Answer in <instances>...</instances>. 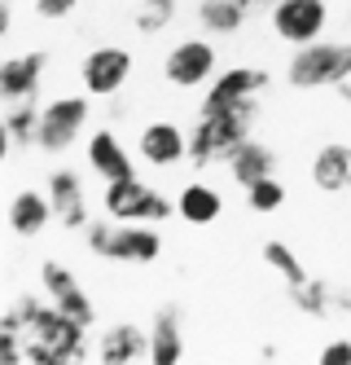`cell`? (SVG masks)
Listing matches in <instances>:
<instances>
[{"mask_svg": "<svg viewBox=\"0 0 351 365\" xmlns=\"http://www.w3.org/2000/svg\"><path fill=\"white\" fill-rule=\"evenodd\" d=\"M251 5H255V0H202V5H198V22L211 36H233V31L246 27Z\"/></svg>", "mask_w": 351, "mask_h": 365, "instance_id": "cell-21", "label": "cell"}, {"mask_svg": "<svg viewBox=\"0 0 351 365\" xmlns=\"http://www.w3.org/2000/svg\"><path fill=\"white\" fill-rule=\"evenodd\" d=\"M330 22V5L325 0H277L273 5V31L290 44H312L320 40Z\"/></svg>", "mask_w": 351, "mask_h": 365, "instance_id": "cell-10", "label": "cell"}, {"mask_svg": "<svg viewBox=\"0 0 351 365\" xmlns=\"http://www.w3.org/2000/svg\"><path fill=\"white\" fill-rule=\"evenodd\" d=\"M246 202H251V212L268 216V212H277V207L285 202V185L277 176H263V180H255V185L246 190Z\"/></svg>", "mask_w": 351, "mask_h": 365, "instance_id": "cell-26", "label": "cell"}, {"mask_svg": "<svg viewBox=\"0 0 351 365\" xmlns=\"http://www.w3.org/2000/svg\"><path fill=\"white\" fill-rule=\"evenodd\" d=\"M263 264H268V269H277L285 286H299V282H308V269L299 264V255H294V247H290V242H281V238H268V242H263Z\"/></svg>", "mask_w": 351, "mask_h": 365, "instance_id": "cell-24", "label": "cell"}, {"mask_svg": "<svg viewBox=\"0 0 351 365\" xmlns=\"http://www.w3.org/2000/svg\"><path fill=\"white\" fill-rule=\"evenodd\" d=\"M273 5H277V0H273Z\"/></svg>", "mask_w": 351, "mask_h": 365, "instance_id": "cell-30", "label": "cell"}, {"mask_svg": "<svg viewBox=\"0 0 351 365\" xmlns=\"http://www.w3.org/2000/svg\"><path fill=\"white\" fill-rule=\"evenodd\" d=\"M22 317V344H26V361L36 365H62V361H84L88 356V326L75 322L70 312H62L53 299H36L22 295L18 304Z\"/></svg>", "mask_w": 351, "mask_h": 365, "instance_id": "cell-1", "label": "cell"}, {"mask_svg": "<svg viewBox=\"0 0 351 365\" xmlns=\"http://www.w3.org/2000/svg\"><path fill=\"white\" fill-rule=\"evenodd\" d=\"M215 66H220V58H215V48L206 40H180L163 58V80L172 88H202L215 75Z\"/></svg>", "mask_w": 351, "mask_h": 365, "instance_id": "cell-11", "label": "cell"}, {"mask_svg": "<svg viewBox=\"0 0 351 365\" xmlns=\"http://www.w3.org/2000/svg\"><path fill=\"white\" fill-rule=\"evenodd\" d=\"M53 220V202L48 194H36V190H18L9 198V229L18 238H40Z\"/></svg>", "mask_w": 351, "mask_h": 365, "instance_id": "cell-19", "label": "cell"}, {"mask_svg": "<svg viewBox=\"0 0 351 365\" xmlns=\"http://www.w3.org/2000/svg\"><path fill=\"white\" fill-rule=\"evenodd\" d=\"M44 194L53 202V220H58L62 229H88V198H84V180H79V172L53 168Z\"/></svg>", "mask_w": 351, "mask_h": 365, "instance_id": "cell-12", "label": "cell"}, {"mask_svg": "<svg viewBox=\"0 0 351 365\" xmlns=\"http://www.w3.org/2000/svg\"><path fill=\"white\" fill-rule=\"evenodd\" d=\"M312 185L320 194L351 190V145L347 141H330V145L316 150V159H312Z\"/></svg>", "mask_w": 351, "mask_h": 365, "instance_id": "cell-17", "label": "cell"}, {"mask_svg": "<svg viewBox=\"0 0 351 365\" xmlns=\"http://www.w3.org/2000/svg\"><path fill=\"white\" fill-rule=\"evenodd\" d=\"M172 212H176V202H167L141 176L105 180V216L110 220H167Z\"/></svg>", "mask_w": 351, "mask_h": 365, "instance_id": "cell-5", "label": "cell"}, {"mask_svg": "<svg viewBox=\"0 0 351 365\" xmlns=\"http://www.w3.org/2000/svg\"><path fill=\"white\" fill-rule=\"evenodd\" d=\"M150 361L154 365H176L184 361V334H180V308L163 304L154 312V326H150Z\"/></svg>", "mask_w": 351, "mask_h": 365, "instance_id": "cell-18", "label": "cell"}, {"mask_svg": "<svg viewBox=\"0 0 351 365\" xmlns=\"http://www.w3.org/2000/svg\"><path fill=\"white\" fill-rule=\"evenodd\" d=\"M84 154H88V168H93L101 180L137 176V168H132V154L123 150V141L110 133V128H97V133L88 137V145H84Z\"/></svg>", "mask_w": 351, "mask_h": 365, "instance_id": "cell-15", "label": "cell"}, {"mask_svg": "<svg viewBox=\"0 0 351 365\" xmlns=\"http://www.w3.org/2000/svg\"><path fill=\"white\" fill-rule=\"evenodd\" d=\"M97 356L105 365H127V361H141L150 356V330H141L137 322H115L97 339Z\"/></svg>", "mask_w": 351, "mask_h": 365, "instance_id": "cell-16", "label": "cell"}, {"mask_svg": "<svg viewBox=\"0 0 351 365\" xmlns=\"http://www.w3.org/2000/svg\"><path fill=\"white\" fill-rule=\"evenodd\" d=\"M320 361L325 365H351V339H334V344L320 348Z\"/></svg>", "mask_w": 351, "mask_h": 365, "instance_id": "cell-28", "label": "cell"}, {"mask_svg": "<svg viewBox=\"0 0 351 365\" xmlns=\"http://www.w3.org/2000/svg\"><path fill=\"white\" fill-rule=\"evenodd\" d=\"M75 5H79V0H36V14L44 22H58V18H70Z\"/></svg>", "mask_w": 351, "mask_h": 365, "instance_id": "cell-27", "label": "cell"}, {"mask_svg": "<svg viewBox=\"0 0 351 365\" xmlns=\"http://www.w3.org/2000/svg\"><path fill=\"white\" fill-rule=\"evenodd\" d=\"M251 119L255 106H233V110H198V123L189 133V163L211 168V163H229L237 145L251 137Z\"/></svg>", "mask_w": 351, "mask_h": 365, "instance_id": "cell-2", "label": "cell"}, {"mask_svg": "<svg viewBox=\"0 0 351 365\" xmlns=\"http://www.w3.org/2000/svg\"><path fill=\"white\" fill-rule=\"evenodd\" d=\"M9 27H14V5L5 0V5H0V36H9Z\"/></svg>", "mask_w": 351, "mask_h": 365, "instance_id": "cell-29", "label": "cell"}, {"mask_svg": "<svg viewBox=\"0 0 351 365\" xmlns=\"http://www.w3.org/2000/svg\"><path fill=\"white\" fill-rule=\"evenodd\" d=\"M172 18H176V0H141V5H137V18H132V22H137L141 36H158Z\"/></svg>", "mask_w": 351, "mask_h": 365, "instance_id": "cell-25", "label": "cell"}, {"mask_svg": "<svg viewBox=\"0 0 351 365\" xmlns=\"http://www.w3.org/2000/svg\"><path fill=\"white\" fill-rule=\"evenodd\" d=\"M44 66H48V53L44 48H31V53H18V58H5L0 62V97L5 101H26L40 93V80H44Z\"/></svg>", "mask_w": 351, "mask_h": 365, "instance_id": "cell-13", "label": "cell"}, {"mask_svg": "<svg viewBox=\"0 0 351 365\" xmlns=\"http://www.w3.org/2000/svg\"><path fill=\"white\" fill-rule=\"evenodd\" d=\"M88 247L93 255H105L115 264H154L163 238L150 225H132V220H88Z\"/></svg>", "mask_w": 351, "mask_h": 365, "instance_id": "cell-3", "label": "cell"}, {"mask_svg": "<svg viewBox=\"0 0 351 365\" xmlns=\"http://www.w3.org/2000/svg\"><path fill=\"white\" fill-rule=\"evenodd\" d=\"M176 212H180V220H189V225L202 229V225H211V220H220L224 198H220V190H211V185H202V180H194V185L180 190Z\"/></svg>", "mask_w": 351, "mask_h": 365, "instance_id": "cell-22", "label": "cell"}, {"mask_svg": "<svg viewBox=\"0 0 351 365\" xmlns=\"http://www.w3.org/2000/svg\"><path fill=\"white\" fill-rule=\"evenodd\" d=\"M40 291H44V299H53L62 312H70L75 322H84V326L97 322V308H93V299L84 291V282H79L62 259H44V264H40Z\"/></svg>", "mask_w": 351, "mask_h": 365, "instance_id": "cell-9", "label": "cell"}, {"mask_svg": "<svg viewBox=\"0 0 351 365\" xmlns=\"http://www.w3.org/2000/svg\"><path fill=\"white\" fill-rule=\"evenodd\" d=\"M263 66H229L211 80V93L202 97V110H233V106H255V97L268 88Z\"/></svg>", "mask_w": 351, "mask_h": 365, "instance_id": "cell-7", "label": "cell"}, {"mask_svg": "<svg viewBox=\"0 0 351 365\" xmlns=\"http://www.w3.org/2000/svg\"><path fill=\"white\" fill-rule=\"evenodd\" d=\"M141 159L150 163V168H176V163H184L189 159V137L180 133L176 123H167V119H154V123H145L141 128Z\"/></svg>", "mask_w": 351, "mask_h": 365, "instance_id": "cell-14", "label": "cell"}, {"mask_svg": "<svg viewBox=\"0 0 351 365\" xmlns=\"http://www.w3.org/2000/svg\"><path fill=\"white\" fill-rule=\"evenodd\" d=\"M273 163H277V154L268 150L263 141H251V137H246V141L237 145V154L229 159V172H233V180H237L241 190H251L255 180L273 176Z\"/></svg>", "mask_w": 351, "mask_h": 365, "instance_id": "cell-20", "label": "cell"}, {"mask_svg": "<svg viewBox=\"0 0 351 365\" xmlns=\"http://www.w3.org/2000/svg\"><path fill=\"white\" fill-rule=\"evenodd\" d=\"M79 80H84L88 97H115L132 80V53L119 48V44H101V48H93V53L84 58Z\"/></svg>", "mask_w": 351, "mask_h": 365, "instance_id": "cell-8", "label": "cell"}, {"mask_svg": "<svg viewBox=\"0 0 351 365\" xmlns=\"http://www.w3.org/2000/svg\"><path fill=\"white\" fill-rule=\"evenodd\" d=\"M40 115H44V106H36V97L9 101V115H5V141H14L18 150L36 145V141H40Z\"/></svg>", "mask_w": 351, "mask_h": 365, "instance_id": "cell-23", "label": "cell"}, {"mask_svg": "<svg viewBox=\"0 0 351 365\" xmlns=\"http://www.w3.org/2000/svg\"><path fill=\"white\" fill-rule=\"evenodd\" d=\"M84 123H88V97H53V101H44L36 150L66 154L79 141V133H84Z\"/></svg>", "mask_w": 351, "mask_h": 365, "instance_id": "cell-6", "label": "cell"}, {"mask_svg": "<svg viewBox=\"0 0 351 365\" xmlns=\"http://www.w3.org/2000/svg\"><path fill=\"white\" fill-rule=\"evenodd\" d=\"M285 80H290V88H303V93L342 88L351 80V44H320V40L303 44L299 53L290 58Z\"/></svg>", "mask_w": 351, "mask_h": 365, "instance_id": "cell-4", "label": "cell"}]
</instances>
